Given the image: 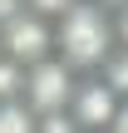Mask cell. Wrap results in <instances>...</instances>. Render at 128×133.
Wrapping results in <instances>:
<instances>
[{"instance_id": "obj_2", "label": "cell", "mask_w": 128, "mask_h": 133, "mask_svg": "<svg viewBox=\"0 0 128 133\" xmlns=\"http://www.w3.org/2000/svg\"><path fill=\"white\" fill-rule=\"evenodd\" d=\"M0 54L15 59L20 69H30L39 59H54V25L20 5L10 20H0Z\"/></svg>"}, {"instance_id": "obj_1", "label": "cell", "mask_w": 128, "mask_h": 133, "mask_svg": "<svg viewBox=\"0 0 128 133\" xmlns=\"http://www.w3.org/2000/svg\"><path fill=\"white\" fill-rule=\"evenodd\" d=\"M113 49H118L113 15L99 10L94 0H79L64 20H54V59H64L74 74H99Z\"/></svg>"}, {"instance_id": "obj_4", "label": "cell", "mask_w": 128, "mask_h": 133, "mask_svg": "<svg viewBox=\"0 0 128 133\" xmlns=\"http://www.w3.org/2000/svg\"><path fill=\"white\" fill-rule=\"evenodd\" d=\"M118 109H123V99H118L99 74H79V89H74V99H69L64 114L74 118L79 133H109L113 118H118Z\"/></svg>"}, {"instance_id": "obj_8", "label": "cell", "mask_w": 128, "mask_h": 133, "mask_svg": "<svg viewBox=\"0 0 128 133\" xmlns=\"http://www.w3.org/2000/svg\"><path fill=\"white\" fill-rule=\"evenodd\" d=\"M113 35H118V49H128V5L113 15Z\"/></svg>"}, {"instance_id": "obj_5", "label": "cell", "mask_w": 128, "mask_h": 133, "mask_svg": "<svg viewBox=\"0 0 128 133\" xmlns=\"http://www.w3.org/2000/svg\"><path fill=\"white\" fill-rule=\"evenodd\" d=\"M0 133H39V114L30 104H0Z\"/></svg>"}, {"instance_id": "obj_7", "label": "cell", "mask_w": 128, "mask_h": 133, "mask_svg": "<svg viewBox=\"0 0 128 133\" xmlns=\"http://www.w3.org/2000/svg\"><path fill=\"white\" fill-rule=\"evenodd\" d=\"M20 5H25L30 15H39V20H49V25H54V20H64L79 0H20Z\"/></svg>"}, {"instance_id": "obj_6", "label": "cell", "mask_w": 128, "mask_h": 133, "mask_svg": "<svg viewBox=\"0 0 128 133\" xmlns=\"http://www.w3.org/2000/svg\"><path fill=\"white\" fill-rule=\"evenodd\" d=\"M99 79L118 94V99H128V49H113L109 59H104V69H99Z\"/></svg>"}, {"instance_id": "obj_10", "label": "cell", "mask_w": 128, "mask_h": 133, "mask_svg": "<svg viewBox=\"0 0 128 133\" xmlns=\"http://www.w3.org/2000/svg\"><path fill=\"white\" fill-rule=\"evenodd\" d=\"M94 5H99V10H109V15H118V10H123L128 0H94Z\"/></svg>"}, {"instance_id": "obj_3", "label": "cell", "mask_w": 128, "mask_h": 133, "mask_svg": "<svg viewBox=\"0 0 128 133\" xmlns=\"http://www.w3.org/2000/svg\"><path fill=\"white\" fill-rule=\"evenodd\" d=\"M74 89H79V74L64 59H39L25 69V104L35 114H64Z\"/></svg>"}, {"instance_id": "obj_9", "label": "cell", "mask_w": 128, "mask_h": 133, "mask_svg": "<svg viewBox=\"0 0 128 133\" xmlns=\"http://www.w3.org/2000/svg\"><path fill=\"white\" fill-rule=\"evenodd\" d=\"M109 133H128V99H123V109H118V118H113V128Z\"/></svg>"}]
</instances>
